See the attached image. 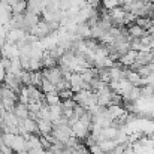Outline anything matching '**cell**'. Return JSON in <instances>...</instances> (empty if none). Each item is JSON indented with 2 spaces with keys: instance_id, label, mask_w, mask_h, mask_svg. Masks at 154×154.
I'll use <instances>...</instances> for the list:
<instances>
[{
  "instance_id": "cell-4",
  "label": "cell",
  "mask_w": 154,
  "mask_h": 154,
  "mask_svg": "<svg viewBox=\"0 0 154 154\" xmlns=\"http://www.w3.org/2000/svg\"><path fill=\"white\" fill-rule=\"evenodd\" d=\"M12 14H26L27 11V0H17L12 6H11Z\"/></svg>"
},
{
  "instance_id": "cell-2",
  "label": "cell",
  "mask_w": 154,
  "mask_h": 154,
  "mask_svg": "<svg viewBox=\"0 0 154 154\" xmlns=\"http://www.w3.org/2000/svg\"><path fill=\"white\" fill-rule=\"evenodd\" d=\"M126 29H127V35H129V38H130V39H141V38H144V36L150 35V33H148V30H145L144 27L138 26L136 23L129 24Z\"/></svg>"
},
{
  "instance_id": "cell-1",
  "label": "cell",
  "mask_w": 154,
  "mask_h": 154,
  "mask_svg": "<svg viewBox=\"0 0 154 154\" xmlns=\"http://www.w3.org/2000/svg\"><path fill=\"white\" fill-rule=\"evenodd\" d=\"M52 33V29L51 26L47 23V21H44L42 18H41V21L30 30V33L29 35H32V36H35L36 39H47L48 36H51Z\"/></svg>"
},
{
  "instance_id": "cell-3",
  "label": "cell",
  "mask_w": 154,
  "mask_h": 154,
  "mask_svg": "<svg viewBox=\"0 0 154 154\" xmlns=\"http://www.w3.org/2000/svg\"><path fill=\"white\" fill-rule=\"evenodd\" d=\"M41 21V17L39 15H35V14H30V12H26L24 14V32L26 33H30V30Z\"/></svg>"
}]
</instances>
